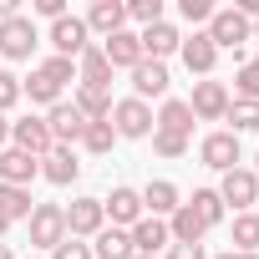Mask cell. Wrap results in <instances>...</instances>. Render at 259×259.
<instances>
[{"mask_svg": "<svg viewBox=\"0 0 259 259\" xmlns=\"http://www.w3.org/2000/svg\"><path fill=\"white\" fill-rule=\"evenodd\" d=\"M66 81H76V61H66V56H46V61L21 81V97H31L36 107H56L61 92H66Z\"/></svg>", "mask_w": 259, "mask_h": 259, "instance_id": "obj_1", "label": "cell"}, {"mask_svg": "<svg viewBox=\"0 0 259 259\" xmlns=\"http://www.w3.org/2000/svg\"><path fill=\"white\" fill-rule=\"evenodd\" d=\"M203 36H208L219 51H239L244 41H254V21H244V16L229 6V11H213V16H208V31H203Z\"/></svg>", "mask_w": 259, "mask_h": 259, "instance_id": "obj_2", "label": "cell"}, {"mask_svg": "<svg viewBox=\"0 0 259 259\" xmlns=\"http://www.w3.org/2000/svg\"><path fill=\"white\" fill-rule=\"evenodd\" d=\"M36 21L31 16H11V21H0V56L6 61H31V51H36Z\"/></svg>", "mask_w": 259, "mask_h": 259, "instance_id": "obj_3", "label": "cell"}, {"mask_svg": "<svg viewBox=\"0 0 259 259\" xmlns=\"http://www.w3.org/2000/svg\"><path fill=\"white\" fill-rule=\"evenodd\" d=\"M229 87L224 81H193V97H188V112H193V122H224V112H229Z\"/></svg>", "mask_w": 259, "mask_h": 259, "instance_id": "obj_4", "label": "cell"}, {"mask_svg": "<svg viewBox=\"0 0 259 259\" xmlns=\"http://www.w3.org/2000/svg\"><path fill=\"white\" fill-rule=\"evenodd\" d=\"M213 193L224 198V208L234 203L239 213H249V208L259 203V173H254V168H229V173H224V183H219Z\"/></svg>", "mask_w": 259, "mask_h": 259, "instance_id": "obj_5", "label": "cell"}, {"mask_svg": "<svg viewBox=\"0 0 259 259\" xmlns=\"http://www.w3.org/2000/svg\"><path fill=\"white\" fill-rule=\"evenodd\" d=\"M26 224H31V244L36 249H56L66 239V208L61 203H36Z\"/></svg>", "mask_w": 259, "mask_h": 259, "instance_id": "obj_6", "label": "cell"}, {"mask_svg": "<svg viewBox=\"0 0 259 259\" xmlns=\"http://www.w3.org/2000/svg\"><path fill=\"white\" fill-rule=\"evenodd\" d=\"M112 133H117V138H148V133H153V107L138 102V97L117 102V107H112Z\"/></svg>", "mask_w": 259, "mask_h": 259, "instance_id": "obj_7", "label": "cell"}, {"mask_svg": "<svg viewBox=\"0 0 259 259\" xmlns=\"http://www.w3.org/2000/svg\"><path fill=\"white\" fill-rule=\"evenodd\" d=\"M51 46H56V56L76 61V56L92 46V31H87V21H81V16H61V21H51Z\"/></svg>", "mask_w": 259, "mask_h": 259, "instance_id": "obj_8", "label": "cell"}, {"mask_svg": "<svg viewBox=\"0 0 259 259\" xmlns=\"http://www.w3.org/2000/svg\"><path fill=\"white\" fill-rule=\"evenodd\" d=\"M102 229H107L102 198H71V208H66V234H71V239H97Z\"/></svg>", "mask_w": 259, "mask_h": 259, "instance_id": "obj_9", "label": "cell"}, {"mask_svg": "<svg viewBox=\"0 0 259 259\" xmlns=\"http://www.w3.org/2000/svg\"><path fill=\"white\" fill-rule=\"evenodd\" d=\"M11 148H21V153H31V158H46V153L56 148L46 117H21V122H11Z\"/></svg>", "mask_w": 259, "mask_h": 259, "instance_id": "obj_10", "label": "cell"}, {"mask_svg": "<svg viewBox=\"0 0 259 259\" xmlns=\"http://www.w3.org/2000/svg\"><path fill=\"white\" fill-rule=\"evenodd\" d=\"M46 127H51V143H56V148H76L81 133H87V117H81L71 102H56V107L46 112Z\"/></svg>", "mask_w": 259, "mask_h": 259, "instance_id": "obj_11", "label": "cell"}, {"mask_svg": "<svg viewBox=\"0 0 259 259\" xmlns=\"http://www.w3.org/2000/svg\"><path fill=\"white\" fill-rule=\"evenodd\" d=\"M127 234H133V254H148V259H158V249H168L173 244V234H168V219H138L133 229H127Z\"/></svg>", "mask_w": 259, "mask_h": 259, "instance_id": "obj_12", "label": "cell"}, {"mask_svg": "<svg viewBox=\"0 0 259 259\" xmlns=\"http://www.w3.org/2000/svg\"><path fill=\"white\" fill-rule=\"evenodd\" d=\"M198 158H203V168L229 173V168H239V138H234V133H208V138L198 143Z\"/></svg>", "mask_w": 259, "mask_h": 259, "instance_id": "obj_13", "label": "cell"}, {"mask_svg": "<svg viewBox=\"0 0 259 259\" xmlns=\"http://www.w3.org/2000/svg\"><path fill=\"white\" fill-rule=\"evenodd\" d=\"M102 213L112 219V229H133L143 219V193L138 188H112V198H102Z\"/></svg>", "mask_w": 259, "mask_h": 259, "instance_id": "obj_14", "label": "cell"}, {"mask_svg": "<svg viewBox=\"0 0 259 259\" xmlns=\"http://www.w3.org/2000/svg\"><path fill=\"white\" fill-rule=\"evenodd\" d=\"M36 173H41V158H31V153H21V148H0V183L31 188Z\"/></svg>", "mask_w": 259, "mask_h": 259, "instance_id": "obj_15", "label": "cell"}, {"mask_svg": "<svg viewBox=\"0 0 259 259\" xmlns=\"http://www.w3.org/2000/svg\"><path fill=\"white\" fill-rule=\"evenodd\" d=\"M178 56H183V66L193 71V76H208L213 66H219V46L203 36V31H193V36H183V46H178Z\"/></svg>", "mask_w": 259, "mask_h": 259, "instance_id": "obj_16", "label": "cell"}, {"mask_svg": "<svg viewBox=\"0 0 259 259\" xmlns=\"http://www.w3.org/2000/svg\"><path fill=\"white\" fill-rule=\"evenodd\" d=\"M76 87H102V92H112V61L102 56L97 41L76 56Z\"/></svg>", "mask_w": 259, "mask_h": 259, "instance_id": "obj_17", "label": "cell"}, {"mask_svg": "<svg viewBox=\"0 0 259 259\" xmlns=\"http://www.w3.org/2000/svg\"><path fill=\"white\" fill-rule=\"evenodd\" d=\"M168 81H173V76H168L163 61H148V56H143V61L133 66V97H138V102H148V97H168Z\"/></svg>", "mask_w": 259, "mask_h": 259, "instance_id": "obj_18", "label": "cell"}, {"mask_svg": "<svg viewBox=\"0 0 259 259\" xmlns=\"http://www.w3.org/2000/svg\"><path fill=\"white\" fill-rule=\"evenodd\" d=\"M178 203H183V193H178V183H168V178H153V183L143 188V213H148V219H173Z\"/></svg>", "mask_w": 259, "mask_h": 259, "instance_id": "obj_19", "label": "cell"}, {"mask_svg": "<svg viewBox=\"0 0 259 259\" xmlns=\"http://www.w3.org/2000/svg\"><path fill=\"white\" fill-rule=\"evenodd\" d=\"M138 41H143V56H148V61H168V56H173V51L183 46L178 26H168V21H158V26L138 31Z\"/></svg>", "mask_w": 259, "mask_h": 259, "instance_id": "obj_20", "label": "cell"}, {"mask_svg": "<svg viewBox=\"0 0 259 259\" xmlns=\"http://www.w3.org/2000/svg\"><path fill=\"white\" fill-rule=\"evenodd\" d=\"M81 21H87V31H102V41H107V36L127 31V6H122V0H97Z\"/></svg>", "mask_w": 259, "mask_h": 259, "instance_id": "obj_21", "label": "cell"}, {"mask_svg": "<svg viewBox=\"0 0 259 259\" xmlns=\"http://www.w3.org/2000/svg\"><path fill=\"white\" fill-rule=\"evenodd\" d=\"M102 56L112 61V71H117V66L133 71V66L143 61V41H138V31H117V36H107V41H102Z\"/></svg>", "mask_w": 259, "mask_h": 259, "instance_id": "obj_22", "label": "cell"}, {"mask_svg": "<svg viewBox=\"0 0 259 259\" xmlns=\"http://www.w3.org/2000/svg\"><path fill=\"white\" fill-rule=\"evenodd\" d=\"M76 173H81V163H76V148H51V153L41 158V178H51L56 188H66Z\"/></svg>", "mask_w": 259, "mask_h": 259, "instance_id": "obj_23", "label": "cell"}, {"mask_svg": "<svg viewBox=\"0 0 259 259\" xmlns=\"http://www.w3.org/2000/svg\"><path fill=\"white\" fill-rule=\"evenodd\" d=\"M71 107L87 117V122H107L112 117V92H102V87H76V97H71Z\"/></svg>", "mask_w": 259, "mask_h": 259, "instance_id": "obj_24", "label": "cell"}, {"mask_svg": "<svg viewBox=\"0 0 259 259\" xmlns=\"http://www.w3.org/2000/svg\"><path fill=\"white\" fill-rule=\"evenodd\" d=\"M92 259H133V234L127 229H102L92 239Z\"/></svg>", "mask_w": 259, "mask_h": 259, "instance_id": "obj_25", "label": "cell"}, {"mask_svg": "<svg viewBox=\"0 0 259 259\" xmlns=\"http://www.w3.org/2000/svg\"><path fill=\"white\" fill-rule=\"evenodd\" d=\"M168 234H173V244H203L208 229H203V219H198L188 203H178V213L168 219Z\"/></svg>", "mask_w": 259, "mask_h": 259, "instance_id": "obj_26", "label": "cell"}, {"mask_svg": "<svg viewBox=\"0 0 259 259\" xmlns=\"http://www.w3.org/2000/svg\"><path fill=\"white\" fill-rule=\"evenodd\" d=\"M153 127H163V133H178V138H188L193 133V112H188V102H163L158 107V117H153Z\"/></svg>", "mask_w": 259, "mask_h": 259, "instance_id": "obj_27", "label": "cell"}, {"mask_svg": "<svg viewBox=\"0 0 259 259\" xmlns=\"http://www.w3.org/2000/svg\"><path fill=\"white\" fill-rule=\"evenodd\" d=\"M188 208L203 219V229H219L224 219H229V208H224V198L213 193V188H193V198H188Z\"/></svg>", "mask_w": 259, "mask_h": 259, "instance_id": "obj_28", "label": "cell"}, {"mask_svg": "<svg viewBox=\"0 0 259 259\" xmlns=\"http://www.w3.org/2000/svg\"><path fill=\"white\" fill-rule=\"evenodd\" d=\"M31 208H36V198H31V188H11V183H0V213H6L11 224H21V219H31Z\"/></svg>", "mask_w": 259, "mask_h": 259, "instance_id": "obj_29", "label": "cell"}, {"mask_svg": "<svg viewBox=\"0 0 259 259\" xmlns=\"http://www.w3.org/2000/svg\"><path fill=\"white\" fill-rule=\"evenodd\" d=\"M234 254H259V213H234Z\"/></svg>", "mask_w": 259, "mask_h": 259, "instance_id": "obj_30", "label": "cell"}, {"mask_svg": "<svg viewBox=\"0 0 259 259\" xmlns=\"http://www.w3.org/2000/svg\"><path fill=\"white\" fill-rule=\"evenodd\" d=\"M112 143H117L112 117H107V122H87V133H81V148H87V153H97V158H102V153H112Z\"/></svg>", "mask_w": 259, "mask_h": 259, "instance_id": "obj_31", "label": "cell"}, {"mask_svg": "<svg viewBox=\"0 0 259 259\" xmlns=\"http://www.w3.org/2000/svg\"><path fill=\"white\" fill-rule=\"evenodd\" d=\"M224 122H234V138L239 133H254V127H259V102H229Z\"/></svg>", "mask_w": 259, "mask_h": 259, "instance_id": "obj_32", "label": "cell"}, {"mask_svg": "<svg viewBox=\"0 0 259 259\" xmlns=\"http://www.w3.org/2000/svg\"><path fill=\"white\" fill-rule=\"evenodd\" d=\"M234 92H239V102H259V56L239 66V76H234Z\"/></svg>", "mask_w": 259, "mask_h": 259, "instance_id": "obj_33", "label": "cell"}, {"mask_svg": "<svg viewBox=\"0 0 259 259\" xmlns=\"http://www.w3.org/2000/svg\"><path fill=\"white\" fill-rule=\"evenodd\" d=\"M127 21H138L143 31L163 21V0H127Z\"/></svg>", "mask_w": 259, "mask_h": 259, "instance_id": "obj_34", "label": "cell"}, {"mask_svg": "<svg viewBox=\"0 0 259 259\" xmlns=\"http://www.w3.org/2000/svg\"><path fill=\"white\" fill-rule=\"evenodd\" d=\"M153 153H158V158H183V153H188V138H178V133H163V127H153Z\"/></svg>", "mask_w": 259, "mask_h": 259, "instance_id": "obj_35", "label": "cell"}, {"mask_svg": "<svg viewBox=\"0 0 259 259\" xmlns=\"http://www.w3.org/2000/svg\"><path fill=\"white\" fill-rule=\"evenodd\" d=\"M16 102H21V76L16 71H0V117H6Z\"/></svg>", "mask_w": 259, "mask_h": 259, "instance_id": "obj_36", "label": "cell"}, {"mask_svg": "<svg viewBox=\"0 0 259 259\" xmlns=\"http://www.w3.org/2000/svg\"><path fill=\"white\" fill-rule=\"evenodd\" d=\"M178 16H183V21H193V26H208L213 6H208V0H178Z\"/></svg>", "mask_w": 259, "mask_h": 259, "instance_id": "obj_37", "label": "cell"}, {"mask_svg": "<svg viewBox=\"0 0 259 259\" xmlns=\"http://www.w3.org/2000/svg\"><path fill=\"white\" fill-rule=\"evenodd\" d=\"M51 259H92V244H81V239H71V234H66V239L51 249Z\"/></svg>", "mask_w": 259, "mask_h": 259, "instance_id": "obj_38", "label": "cell"}, {"mask_svg": "<svg viewBox=\"0 0 259 259\" xmlns=\"http://www.w3.org/2000/svg\"><path fill=\"white\" fill-rule=\"evenodd\" d=\"M163 259H208V254H203V244H168Z\"/></svg>", "mask_w": 259, "mask_h": 259, "instance_id": "obj_39", "label": "cell"}, {"mask_svg": "<svg viewBox=\"0 0 259 259\" xmlns=\"http://www.w3.org/2000/svg\"><path fill=\"white\" fill-rule=\"evenodd\" d=\"M36 16H46V21H61V16H66V0H36Z\"/></svg>", "mask_w": 259, "mask_h": 259, "instance_id": "obj_40", "label": "cell"}, {"mask_svg": "<svg viewBox=\"0 0 259 259\" xmlns=\"http://www.w3.org/2000/svg\"><path fill=\"white\" fill-rule=\"evenodd\" d=\"M16 16V0H0V21H11Z\"/></svg>", "mask_w": 259, "mask_h": 259, "instance_id": "obj_41", "label": "cell"}, {"mask_svg": "<svg viewBox=\"0 0 259 259\" xmlns=\"http://www.w3.org/2000/svg\"><path fill=\"white\" fill-rule=\"evenodd\" d=\"M6 143H11V122L0 117V148H6Z\"/></svg>", "mask_w": 259, "mask_h": 259, "instance_id": "obj_42", "label": "cell"}, {"mask_svg": "<svg viewBox=\"0 0 259 259\" xmlns=\"http://www.w3.org/2000/svg\"><path fill=\"white\" fill-rule=\"evenodd\" d=\"M6 234H11V219H6V213H0V239H6Z\"/></svg>", "mask_w": 259, "mask_h": 259, "instance_id": "obj_43", "label": "cell"}, {"mask_svg": "<svg viewBox=\"0 0 259 259\" xmlns=\"http://www.w3.org/2000/svg\"><path fill=\"white\" fill-rule=\"evenodd\" d=\"M0 259H16V254H11V249H6V244H0Z\"/></svg>", "mask_w": 259, "mask_h": 259, "instance_id": "obj_44", "label": "cell"}, {"mask_svg": "<svg viewBox=\"0 0 259 259\" xmlns=\"http://www.w3.org/2000/svg\"><path fill=\"white\" fill-rule=\"evenodd\" d=\"M213 259H234V249H229V254H213Z\"/></svg>", "mask_w": 259, "mask_h": 259, "instance_id": "obj_45", "label": "cell"}, {"mask_svg": "<svg viewBox=\"0 0 259 259\" xmlns=\"http://www.w3.org/2000/svg\"><path fill=\"white\" fill-rule=\"evenodd\" d=\"M234 259H259V254H234Z\"/></svg>", "mask_w": 259, "mask_h": 259, "instance_id": "obj_46", "label": "cell"}, {"mask_svg": "<svg viewBox=\"0 0 259 259\" xmlns=\"http://www.w3.org/2000/svg\"><path fill=\"white\" fill-rule=\"evenodd\" d=\"M254 41H259V21H254Z\"/></svg>", "mask_w": 259, "mask_h": 259, "instance_id": "obj_47", "label": "cell"}, {"mask_svg": "<svg viewBox=\"0 0 259 259\" xmlns=\"http://www.w3.org/2000/svg\"><path fill=\"white\" fill-rule=\"evenodd\" d=\"M133 259H148V254H133Z\"/></svg>", "mask_w": 259, "mask_h": 259, "instance_id": "obj_48", "label": "cell"}, {"mask_svg": "<svg viewBox=\"0 0 259 259\" xmlns=\"http://www.w3.org/2000/svg\"><path fill=\"white\" fill-rule=\"evenodd\" d=\"M254 163H259V158H254Z\"/></svg>", "mask_w": 259, "mask_h": 259, "instance_id": "obj_49", "label": "cell"}]
</instances>
